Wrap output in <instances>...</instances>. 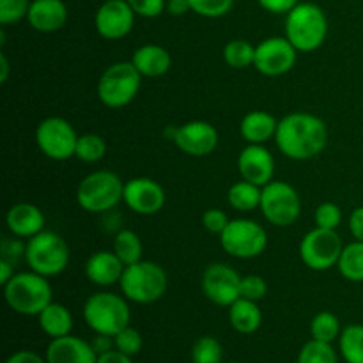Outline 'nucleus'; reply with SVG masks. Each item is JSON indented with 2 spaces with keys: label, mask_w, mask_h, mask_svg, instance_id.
Masks as SVG:
<instances>
[{
  "label": "nucleus",
  "mask_w": 363,
  "mask_h": 363,
  "mask_svg": "<svg viewBox=\"0 0 363 363\" xmlns=\"http://www.w3.org/2000/svg\"><path fill=\"white\" fill-rule=\"evenodd\" d=\"M275 142L284 156L307 162L321 155L328 145V126L321 117L308 112H293L279 121Z\"/></svg>",
  "instance_id": "1"
},
{
  "label": "nucleus",
  "mask_w": 363,
  "mask_h": 363,
  "mask_svg": "<svg viewBox=\"0 0 363 363\" xmlns=\"http://www.w3.org/2000/svg\"><path fill=\"white\" fill-rule=\"evenodd\" d=\"M328 35V20L318 4L300 2L287 13L286 38L298 52H315Z\"/></svg>",
  "instance_id": "2"
},
{
  "label": "nucleus",
  "mask_w": 363,
  "mask_h": 363,
  "mask_svg": "<svg viewBox=\"0 0 363 363\" xmlns=\"http://www.w3.org/2000/svg\"><path fill=\"white\" fill-rule=\"evenodd\" d=\"M121 293L128 301L138 305H151L162 300L169 287L167 272L152 261H138L124 268L121 277Z\"/></svg>",
  "instance_id": "3"
},
{
  "label": "nucleus",
  "mask_w": 363,
  "mask_h": 363,
  "mask_svg": "<svg viewBox=\"0 0 363 363\" xmlns=\"http://www.w3.org/2000/svg\"><path fill=\"white\" fill-rule=\"evenodd\" d=\"M52 286L48 279L35 272L14 273L4 286V298L11 311L21 315H39L52 303Z\"/></svg>",
  "instance_id": "4"
},
{
  "label": "nucleus",
  "mask_w": 363,
  "mask_h": 363,
  "mask_svg": "<svg viewBox=\"0 0 363 363\" xmlns=\"http://www.w3.org/2000/svg\"><path fill=\"white\" fill-rule=\"evenodd\" d=\"M84 319L96 335L116 337L121 330L130 326L131 311L126 298L101 291L87 298L84 305Z\"/></svg>",
  "instance_id": "5"
},
{
  "label": "nucleus",
  "mask_w": 363,
  "mask_h": 363,
  "mask_svg": "<svg viewBox=\"0 0 363 363\" xmlns=\"http://www.w3.org/2000/svg\"><path fill=\"white\" fill-rule=\"evenodd\" d=\"M124 183L112 170H96L80 181L77 202L87 213H106L123 201Z\"/></svg>",
  "instance_id": "6"
},
{
  "label": "nucleus",
  "mask_w": 363,
  "mask_h": 363,
  "mask_svg": "<svg viewBox=\"0 0 363 363\" xmlns=\"http://www.w3.org/2000/svg\"><path fill=\"white\" fill-rule=\"evenodd\" d=\"M69 247L53 230H41L27 241L25 261L32 272L52 279L60 275L69 264Z\"/></svg>",
  "instance_id": "7"
},
{
  "label": "nucleus",
  "mask_w": 363,
  "mask_h": 363,
  "mask_svg": "<svg viewBox=\"0 0 363 363\" xmlns=\"http://www.w3.org/2000/svg\"><path fill=\"white\" fill-rule=\"evenodd\" d=\"M142 74L133 62H116L106 67L98 82V98L108 108H124L137 98Z\"/></svg>",
  "instance_id": "8"
},
{
  "label": "nucleus",
  "mask_w": 363,
  "mask_h": 363,
  "mask_svg": "<svg viewBox=\"0 0 363 363\" xmlns=\"http://www.w3.org/2000/svg\"><path fill=\"white\" fill-rule=\"evenodd\" d=\"M220 245L230 257L254 259L268 247V234L264 227L254 220L236 218L230 220L220 234Z\"/></svg>",
  "instance_id": "9"
},
{
  "label": "nucleus",
  "mask_w": 363,
  "mask_h": 363,
  "mask_svg": "<svg viewBox=\"0 0 363 363\" xmlns=\"http://www.w3.org/2000/svg\"><path fill=\"white\" fill-rule=\"evenodd\" d=\"M259 209L272 225L289 227L300 218L301 199L293 184L286 181H272L262 186Z\"/></svg>",
  "instance_id": "10"
},
{
  "label": "nucleus",
  "mask_w": 363,
  "mask_h": 363,
  "mask_svg": "<svg viewBox=\"0 0 363 363\" xmlns=\"http://www.w3.org/2000/svg\"><path fill=\"white\" fill-rule=\"evenodd\" d=\"M77 135L69 121L64 117H46L35 128L38 149L53 162H66L77 152Z\"/></svg>",
  "instance_id": "11"
},
{
  "label": "nucleus",
  "mask_w": 363,
  "mask_h": 363,
  "mask_svg": "<svg viewBox=\"0 0 363 363\" xmlns=\"http://www.w3.org/2000/svg\"><path fill=\"white\" fill-rule=\"evenodd\" d=\"M344 243L337 230L315 229L308 230L300 243V257L312 272H326L339 262Z\"/></svg>",
  "instance_id": "12"
},
{
  "label": "nucleus",
  "mask_w": 363,
  "mask_h": 363,
  "mask_svg": "<svg viewBox=\"0 0 363 363\" xmlns=\"http://www.w3.org/2000/svg\"><path fill=\"white\" fill-rule=\"evenodd\" d=\"M165 138L181 152L195 158L209 156L218 145V131L208 121H190L181 126H167Z\"/></svg>",
  "instance_id": "13"
},
{
  "label": "nucleus",
  "mask_w": 363,
  "mask_h": 363,
  "mask_svg": "<svg viewBox=\"0 0 363 363\" xmlns=\"http://www.w3.org/2000/svg\"><path fill=\"white\" fill-rule=\"evenodd\" d=\"M241 279L243 277L229 264L213 262L202 273V293L211 303L229 308L241 298Z\"/></svg>",
  "instance_id": "14"
},
{
  "label": "nucleus",
  "mask_w": 363,
  "mask_h": 363,
  "mask_svg": "<svg viewBox=\"0 0 363 363\" xmlns=\"http://www.w3.org/2000/svg\"><path fill=\"white\" fill-rule=\"evenodd\" d=\"M298 60V50L287 38H268L255 46L254 67L264 77H282L289 73Z\"/></svg>",
  "instance_id": "15"
},
{
  "label": "nucleus",
  "mask_w": 363,
  "mask_h": 363,
  "mask_svg": "<svg viewBox=\"0 0 363 363\" xmlns=\"http://www.w3.org/2000/svg\"><path fill=\"white\" fill-rule=\"evenodd\" d=\"M135 11L128 0H106L99 6L94 16L96 32L103 39L117 41L126 38L135 25Z\"/></svg>",
  "instance_id": "16"
},
{
  "label": "nucleus",
  "mask_w": 363,
  "mask_h": 363,
  "mask_svg": "<svg viewBox=\"0 0 363 363\" xmlns=\"http://www.w3.org/2000/svg\"><path fill=\"white\" fill-rule=\"evenodd\" d=\"M123 202L137 215L151 216L165 206V190L151 177H133L124 183Z\"/></svg>",
  "instance_id": "17"
},
{
  "label": "nucleus",
  "mask_w": 363,
  "mask_h": 363,
  "mask_svg": "<svg viewBox=\"0 0 363 363\" xmlns=\"http://www.w3.org/2000/svg\"><path fill=\"white\" fill-rule=\"evenodd\" d=\"M238 172L241 174V179L262 188L273 181L275 158L264 145L248 144L238 156Z\"/></svg>",
  "instance_id": "18"
},
{
  "label": "nucleus",
  "mask_w": 363,
  "mask_h": 363,
  "mask_svg": "<svg viewBox=\"0 0 363 363\" xmlns=\"http://www.w3.org/2000/svg\"><path fill=\"white\" fill-rule=\"evenodd\" d=\"M45 357L48 363H98V353L92 344L74 335L52 339Z\"/></svg>",
  "instance_id": "19"
},
{
  "label": "nucleus",
  "mask_w": 363,
  "mask_h": 363,
  "mask_svg": "<svg viewBox=\"0 0 363 363\" xmlns=\"http://www.w3.org/2000/svg\"><path fill=\"white\" fill-rule=\"evenodd\" d=\"M124 262L113 254V250L94 252L85 262V277L98 287H110L121 282L124 272Z\"/></svg>",
  "instance_id": "20"
},
{
  "label": "nucleus",
  "mask_w": 363,
  "mask_h": 363,
  "mask_svg": "<svg viewBox=\"0 0 363 363\" xmlns=\"http://www.w3.org/2000/svg\"><path fill=\"white\" fill-rule=\"evenodd\" d=\"M7 229L16 238H34L41 230H45V215L41 209L30 202H20L11 206L6 215Z\"/></svg>",
  "instance_id": "21"
},
{
  "label": "nucleus",
  "mask_w": 363,
  "mask_h": 363,
  "mask_svg": "<svg viewBox=\"0 0 363 363\" xmlns=\"http://www.w3.org/2000/svg\"><path fill=\"white\" fill-rule=\"evenodd\" d=\"M27 20L34 30L57 32L66 25L67 7L62 0H32Z\"/></svg>",
  "instance_id": "22"
},
{
  "label": "nucleus",
  "mask_w": 363,
  "mask_h": 363,
  "mask_svg": "<svg viewBox=\"0 0 363 363\" xmlns=\"http://www.w3.org/2000/svg\"><path fill=\"white\" fill-rule=\"evenodd\" d=\"M131 62L138 73L145 78H160L172 67V57L169 50L160 45H144L135 50Z\"/></svg>",
  "instance_id": "23"
},
{
  "label": "nucleus",
  "mask_w": 363,
  "mask_h": 363,
  "mask_svg": "<svg viewBox=\"0 0 363 363\" xmlns=\"http://www.w3.org/2000/svg\"><path fill=\"white\" fill-rule=\"evenodd\" d=\"M279 121L264 110H252L241 119L240 133L248 144H266L269 138H275Z\"/></svg>",
  "instance_id": "24"
},
{
  "label": "nucleus",
  "mask_w": 363,
  "mask_h": 363,
  "mask_svg": "<svg viewBox=\"0 0 363 363\" xmlns=\"http://www.w3.org/2000/svg\"><path fill=\"white\" fill-rule=\"evenodd\" d=\"M229 323L241 335H252L262 325V312L257 301L240 298L229 307Z\"/></svg>",
  "instance_id": "25"
},
{
  "label": "nucleus",
  "mask_w": 363,
  "mask_h": 363,
  "mask_svg": "<svg viewBox=\"0 0 363 363\" xmlns=\"http://www.w3.org/2000/svg\"><path fill=\"white\" fill-rule=\"evenodd\" d=\"M39 328L50 337V339H59V337L71 335L73 330V315L64 307L62 303H52L38 315Z\"/></svg>",
  "instance_id": "26"
},
{
  "label": "nucleus",
  "mask_w": 363,
  "mask_h": 363,
  "mask_svg": "<svg viewBox=\"0 0 363 363\" xmlns=\"http://www.w3.org/2000/svg\"><path fill=\"white\" fill-rule=\"evenodd\" d=\"M261 197L262 188L245 179L234 183L229 188V191H227V202L230 204V208L241 213L254 211L255 208H259L261 206Z\"/></svg>",
  "instance_id": "27"
},
{
  "label": "nucleus",
  "mask_w": 363,
  "mask_h": 363,
  "mask_svg": "<svg viewBox=\"0 0 363 363\" xmlns=\"http://www.w3.org/2000/svg\"><path fill=\"white\" fill-rule=\"evenodd\" d=\"M339 273L350 282H363V241L346 245L337 262Z\"/></svg>",
  "instance_id": "28"
},
{
  "label": "nucleus",
  "mask_w": 363,
  "mask_h": 363,
  "mask_svg": "<svg viewBox=\"0 0 363 363\" xmlns=\"http://www.w3.org/2000/svg\"><path fill=\"white\" fill-rule=\"evenodd\" d=\"M113 254L124 262V266H130L142 261L144 247H142L140 236L131 229L119 230L113 236Z\"/></svg>",
  "instance_id": "29"
},
{
  "label": "nucleus",
  "mask_w": 363,
  "mask_h": 363,
  "mask_svg": "<svg viewBox=\"0 0 363 363\" xmlns=\"http://www.w3.org/2000/svg\"><path fill=\"white\" fill-rule=\"evenodd\" d=\"M340 354L346 363H363V325H350L340 332Z\"/></svg>",
  "instance_id": "30"
},
{
  "label": "nucleus",
  "mask_w": 363,
  "mask_h": 363,
  "mask_svg": "<svg viewBox=\"0 0 363 363\" xmlns=\"http://www.w3.org/2000/svg\"><path fill=\"white\" fill-rule=\"evenodd\" d=\"M255 46L245 39H233L223 46V60L233 69H247L254 66Z\"/></svg>",
  "instance_id": "31"
},
{
  "label": "nucleus",
  "mask_w": 363,
  "mask_h": 363,
  "mask_svg": "<svg viewBox=\"0 0 363 363\" xmlns=\"http://www.w3.org/2000/svg\"><path fill=\"white\" fill-rule=\"evenodd\" d=\"M340 321L335 314L328 311H323L314 315L311 323V335L314 340H321V342L332 344L340 337Z\"/></svg>",
  "instance_id": "32"
},
{
  "label": "nucleus",
  "mask_w": 363,
  "mask_h": 363,
  "mask_svg": "<svg viewBox=\"0 0 363 363\" xmlns=\"http://www.w3.org/2000/svg\"><path fill=\"white\" fill-rule=\"evenodd\" d=\"M106 155V142L101 135L98 133H85L78 137L77 142V156L84 163H96L103 160Z\"/></svg>",
  "instance_id": "33"
},
{
  "label": "nucleus",
  "mask_w": 363,
  "mask_h": 363,
  "mask_svg": "<svg viewBox=\"0 0 363 363\" xmlns=\"http://www.w3.org/2000/svg\"><path fill=\"white\" fill-rule=\"evenodd\" d=\"M223 347L218 339L204 335L195 340L191 347V363H222Z\"/></svg>",
  "instance_id": "34"
},
{
  "label": "nucleus",
  "mask_w": 363,
  "mask_h": 363,
  "mask_svg": "<svg viewBox=\"0 0 363 363\" xmlns=\"http://www.w3.org/2000/svg\"><path fill=\"white\" fill-rule=\"evenodd\" d=\"M296 363H339V358L332 344L312 339L300 350Z\"/></svg>",
  "instance_id": "35"
},
{
  "label": "nucleus",
  "mask_w": 363,
  "mask_h": 363,
  "mask_svg": "<svg viewBox=\"0 0 363 363\" xmlns=\"http://www.w3.org/2000/svg\"><path fill=\"white\" fill-rule=\"evenodd\" d=\"M194 13L204 18H222L233 9L234 0H188Z\"/></svg>",
  "instance_id": "36"
},
{
  "label": "nucleus",
  "mask_w": 363,
  "mask_h": 363,
  "mask_svg": "<svg viewBox=\"0 0 363 363\" xmlns=\"http://www.w3.org/2000/svg\"><path fill=\"white\" fill-rule=\"evenodd\" d=\"M113 342H116V350L128 354V357L138 354L142 346H144V339H142L140 332L135 330L133 326H126L124 330H121V332L113 337Z\"/></svg>",
  "instance_id": "37"
},
{
  "label": "nucleus",
  "mask_w": 363,
  "mask_h": 363,
  "mask_svg": "<svg viewBox=\"0 0 363 363\" xmlns=\"http://www.w3.org/2000/svg\"><path fill=\"white\" fill-rule=\"evenodd\" d=\"M315 227L328 230H337L342 222V211L335 202H323L315 208Z\"/></svg>",
  "instance_id": "38"
},
{
  "label": "nucleus",
  "mask_w": 363,
  "mask_h": 363,
  "mask_svg": "<svg viewBox=\"0 0 363 363\" xmlns=\"http://www.w3.org/2000/svg\"><path fill=\"white\" fill-rule=\"evenodd\" d=\"M32 0H0V23H18L27 18Z\"/></svg>",
  "instance_id": "39"
},
{
  "label": "nucleus",
  "mask_w": 363,
  "mask_h": 363,
  "mask_svg": "<svg viewBox=\"0 0 363 363\" xmlns=\"http://www.w3.org/2000/svg\"><path fill=\"white\" fill-rule=\"evenodd\" d=\"M268 293V282L261 275H247L241 279V298L261 301Z\"/></svg>",
  "instance_id": "40"
},
{
  "label": "nucleus",
  "mask_w": 363,
  "mask_h": 363,
  "mask_svg": "<svg viewBox=\"0 0 363 363\" xmlns=\"http://www.w3.org/2000/svg\"><path fill=\"white\" fill-rule=\"evenodd\" d=\"M229 222L230 220L227 216V213L218 208L206 209L204 215H202V225H204V229L211 234H218V236L223 233V229H225Z\"/></svg>",
  "instance_id": "41"
},
{
  "label": "nucleus",
  "mask_w": 363,
  "mask_h": 363,
  "mask_svg": "<svg viewBox=\"0 0 363 363\" xmlns=\"http://www.w3.org/2000/svg\"><path fill=\"white\" fill-rule=\"evenodd\" d=\"M137 16L156 18L165 11L167 0H128Z\"/></svg>",
  "instance_id": "42"
},
{
  "label": "nucleus",
  "mask_w": 363,
  "mask_h": 363,
  "mask_svg": "<svg viewBox=\"0 0 363 363\" xmlns=\"http://www.w3.org/2000/svg\"><path fill=\"white\" fill-rule=\"evenodd\" d=\"M262 9L273 14H287L291 9L298 6V0H257Z\"/></svg>",
  "instance_id": "43"
},
{
  "label": "nucleus",
  "mask_w": 363,
  "mask_h": 363,
  "mask_svg": "<svg viewBox=\"0 0 363 363\" xmlns=\"http://www.w3.org/2000/svg\"><path fill=\"white\" fill-rule=\"evenodd\" d=\"M25 248H27V243H21L20 240H4L2 241V259H7V261L13 262V259L25 257Z\"/></svg>",
  "instance_id": "44"
},
{
  "label": "nucleus",
  "mask_w": 363,
  "mask_h": 363,
  "mask_svg": "<svg viewBox=\"0 0 363 363\" xmlns=\"http://www.w3.org/2000/svg\"><path fill=\"white\" fill-rule=\"evenodd\" d=\"M350 233L353 234V238L357 241H363V206L353 209V213L350 215Z\"/></svg>",
  "instance_id": "45"
},
{
  "label": "nucleus",
  "mask_w": 363,
  "mask_h": 363,
  "mask_svg": "<svg viewBox=\"0 0 363 363\" xmlns=\"http://www.w3.org/2000/svg\"><path fill=\"white\" fill-rule=\"evenodd\" d=\"M6 363H48V362H46V357L43 358L41 354L34 353V351L23 350L11 354V357L6 360Z\"/></svg>",
  "instance_id": "46"
},
{
  "label": "nucleus",
  "mask_w": 363,
  "mask_h": 363,
  "mask_svg": "<svg viewBox=\"0 0 363 363\" xmlns=\"http://www.w3.org/2000/svg\"><path fill=\"white\" fill-rule=\"evenodd\" d=\"M92 347H94V351L99 354L103 353H108V351L116 350V342H113V337L110 335H98L94 340H92Z\"/></svg>",
  "instance_id": "47"
},
{
  "label": "nucleus",
  "mask_w": 363,
  "mask_h": 363,
  "mask_svg": "<svg viewBox=\"0 0 363 363\" xmlns=\"http://www.w3.org/2000/svg\"><path fill=\"white\" fill-rule=\"evenodd\" d=\"M165 11L172 14V16H183L188 11H191V7L188 0H167Z\"/></svg>",
  "instance_id": "48"
},
{
  "label": "nucleus",
  "mask_w": 363,
  "mask_h": 363,
  "mask_svg": "<svg viewBox=\"0 0 363 363\" xmlns=\"http://www.w3.org/2000/svg\"><path fill=\"white\" fill-rule=\"evenodd\" d=\"M98 363H133L131 357L121 353L119 350H112L108 353H103L98 357Z\"/></svg>",
  "instance_id": "49"
},
{
  "label": "nucleus",
  "mask_w": 363,
  "mask_h": 363,
  "mask_svg": "<svg viewBox=\"0 0 363 363\" xmlns=\"http://www.w3.org/2000/svg\"><path fill=\"white\" fill-rule=\"evenodd\" d=\"M14 277V268L13 262L7 261V259H0V284L6 286L11 279Z\"/></svg>",
  "instance_id": "50"
},
{
  "label": "nucleus",
  "mask_w": 363,
  "mask_h": 363,
  "mask_svg": "<svg viewBox=\"0 0 363 363\" xmlns=\"http://www.w3.org/2000/svg\"><path fill=\"white\" fill-rule=\"evenodd\" d=\"M9 78V60L6 53H0V84H6Z\"/></svg>",
  "instance_id": "51"
},
{
  "label": "nucleus",
  "mask_w": 363,
  "mask_h": 363,
  "mask_svg": "<svg viewBox=\"0 0 363 363\" xmlns=\"http://www.w3.org/2000/svg\"><path fill=\"white\" fill-rule=\"evenodd\" d=\"M229 363H241V362H229Z\"/></svg>",
  "instance_id": "52"
}]
</instances>
